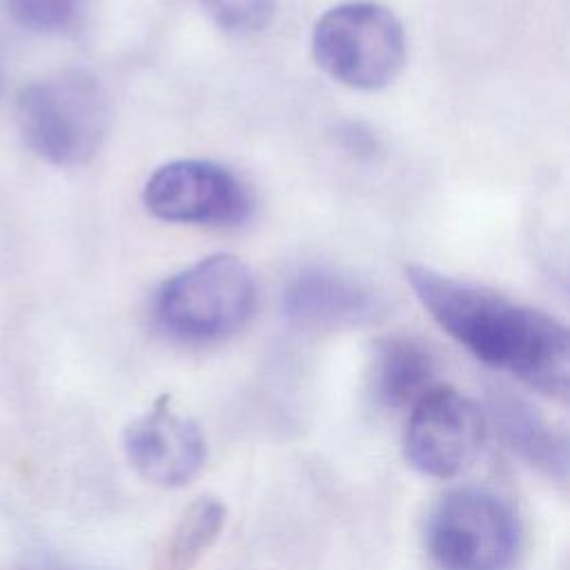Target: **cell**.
<instances>
[{"instance_id": "1", "label": "cell", "mask_w": 570, "mask_h": 570, "mask_svg": "<svg viewBox=\"0 0 570 570\" xmlns=\"http://www.w3.org/2000/svg\"><path fill=\"white\" fill-rule=\"evenodd\" d=\"M405 278L434 323L472 356L546 396H568L570 334L561 321L425 265H407Z\"/></svg>"}, {"instance_id": "2", "label": "cell", "mask_w": 570, "mask_h": 570, "mask_svg": "<svg viewBox=\"0 0 570 570\" xmlns=\"http://www.w3.org/2000/svg\"><path fill=\"white\" fill-rule=\"evenodd\" d=\"M109 122L107 89L82 69L36 80L16 100V125L24 145L58 167L89 163L102 147Z\"/></svg>"}, {"instance_id": "3", "label": "cell", "mask_w": 570, "mask_h": 570, "mask_svg": "<svg viewBox=\"0 0 570 570\" xmlns=\"http://www.w3.org/2000/svg\"><path fill=\"white\" fill-rule=\"evenodd\" d=\"M256 281L232 254H212L167 278L154 294L158 330L183 343H216L254 314Z\"/></svg>"}, {"instance_id": "4", "label": "cell", "mask_w": 570, "mask_h": 570, "mask_svg": "<svg viewBox=\"0 0 570 570\" xmlns=\"http://www.w3.org/2000/svg\"><path fill=\"white\" fill-rule=\"evenodd\" d=\"M316 65L336 82L374 91L390 85L405 65L401 20L376 2H343L327 9L312 29Z\"/></svg>"}, {"instance_id": "5", "label": "cell", "mask_w": 570, "mask_h": 570, "mask_svg": "<svg viewBox=\"0 0 570 570\" xmlns=\"http://www.w3.org/2000/svg\"><path fill=\"white\" fill-rule=\"evenodd\" d=\"M519 541L514 510L481 488H459L441 497L425 525L428 552L441 570H510Z\"/></svg>"}, {"instance_id": "6", "label": "cell", "mask_w": 570, "mask_h": 570, "mask_svg": "<svg viewBox=\"0 0 570 570\" xmlns=\"http://www.w3.org/2000/svg\"><path fill=\"white\" fill-rule=\"evenodd\" d=\"M145 209L167 223L232 227L252 214L247 185L225 165L180 158L151 171L142 187Z\"/></svg>"}, {"instance_id": "7", "label": "cell", "mask_w": 570, "mask_h": 570, "mask_svg": "<svg viewBox=\"0 0 570 570\" xmlns=\"http://www.w3.org/2000/svg\"><path fill=\"white\" fill-rule=\"evenodd\" d=\"M483 441L481 407L454 387L434 385L410 407L403 454L416 472L452 479L479 456Z\"/></svg>"}, {"instance_id": "8", "label": "cell", "mask_w": 570, "mask_h": 570, "mask_svg": "<svg viewBox=\"0 0 570 570\" xmlns=\"http://www.w3.org/2000/svg\"><path fill=\"white\" fill-rule=\"evenodd\" d=\"M122 450L140 479L158 488H183L196 479L207 461L200 425L178 412L169 396L134 419L122 432Z\"/></svg>"}, {"instance_id": "9", "label": "cell", "mask_w": 570, "mask_h": 570, "mask_svg": "<svg viewBox=\"0 0 570 570\" xmlns=\"http://www.w3.org/2000/svg\"><path fill=\"white\" fill-rule=\"evenodd\" d=\"M376 301L361 283L327 267H305L283 292V312L303 327H341L367 321Z\"/></svg>"}, {"instance_id": "10", "label": "cell", "mask_w": 570, "mask_h": 570, "mask_svg": "<svg viewBox=\"0 0 570 570\" xmlns=\"http://www.w3.org/2000/svg\"><path fill=\"white\" fill-rule=\"evenodd\" d=\"M436 361L416 338L385 336L372 352V394L390 410L412 407L430 387H434Z\"/></svg>"}, {"instance_id": "11", "label": "cell", "mask_w": 570, "mask_h": 570, "mask_svg": "<svg viewBox=\"0 0 570 570\" xmlns=\"http://www.w3.org/2000/svg\"><path fill=\"white\" fill-rule=\"evenodd\" d=\"M492 414L508 445L514 452H519L530 465L539 468L541 472L554 479H566V439L541 414H537L528 403L510 394H499L492 399Z\"/></svg>"}, {"instance_id": "12", "label": "cell", "mask_w": 570, "mask_h": 570, "mask_svg": "<svg viewBox=\"0 0 570 570\" xmlns=\"http://www.w3.org/2000/svg\"><path fill=\"white\" fill-rule=\"evenodd\" d=\"M227 521V508L216 497H198L174 523L156 570H191L216 543Z\"/></svg>"}, {"instance_id": "13", "label": "cell", "mask_w": 570, "mask_h": 570, "mask_svg": "<svg viewBox=\"0 0 570 570\" xmlns=\"http://www.w3.org/2000/svg\"><path fill=\"white\" fill-rule=\"evenodd\" d=\"M9 18L40 36L69 31L82 11V0H7Z\"/></svg>"}, {"instance_id": "14", "label": "cell", "mask_w": 570, "mask_h": 570, "mask_svg": "<svg viewBox=\"0 0 570 570\" xmlns=\"http://www.w3.org/2000/svg\"><path fill=\"white\" fill-rule=\"evenodd\" d=\"M200 7L218 29L232 36H247L272 22L276 0H200Z\"/></svg>"}, {"instance_id": "15", "label": "cell", "mask_w": 570, "mask_h": 570, "mask_svg": "<svg viewBox=\"0 0 570 570\" xmlns=\"http://www.w3.org/2000/svg\"><path fill=\"white\" fill-rule=\"evenodd\" d=\"M341 140L343 145L356 154V156H365V158H372L379 149V142H376V136L365 129L363 125L358 122H347L343 129H341Z\"/></svg>"}]
</instances>
